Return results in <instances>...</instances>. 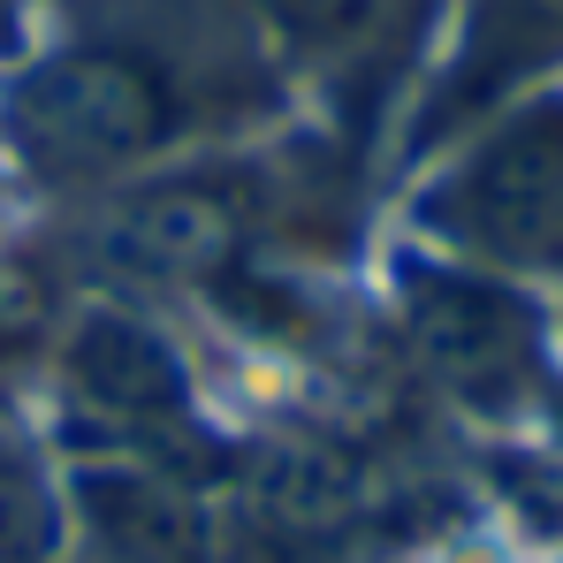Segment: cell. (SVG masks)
Returning a JSON list of instances; mask_svg holds the SVG:
<instances>
[{"label":"cell","mask_w":563,"mask_h":563,"mask_svg":"<svg viewBox=\"0 0 563 563\" xmlns=\"http://www.w3.org/2000/svg\"><path fill=\"white\" fill-rule=\"evenodd\" d=\"M563 62V0H465V23L450 38L442 77L427 85L411 145H434L450 130H465L472 114H487L495 99H510L526 77Z\"/></svg>","instance_id":"cell-5"},{"label":"cell","mask_w":563,"mask_h":563,"mask_svg":"<svg viewBox=\"0 0 563 563\" xmlns=\"http://www.w3.org/2000/svg\"><path fill=\"white\" fill-rule=\"evenodd\" d=\"M260 503L289 533H335L358 510V465L335 442H282L260 465Z\"/></svg>","instance_id":"cell-8"},{"label":"cell","mask_w":563,"mask_h":563,"mask_svg":"<svg viewBox=\"0 0 563 563\" xmlns=\"http://www.w3.org/2000/svg\"><path fill=\"white\" fill-rule=\"evenodd\" d=\"M62 380L122 427H168L190 411V380L176 351L130 312H85L62 343Z\"/></svg>","instance_id":"cell-7"},{"label":"cell","mask_w":563,"mask_h":563,"mask_svg":"<svg viewBox=\"0 0 563 563\" xmlns=\"http://www.w3.org/2000/svg\"><path fill=\"white\" fill-rule=\"evenodd\" d=\"M62 549V503L46 479L0 457V563H46Z\"/></svg>","instance_id":"cell-10"},{"label":"cell","mask_w":563,"mask_h":563,"mask_svg":"<svg viewBox=\"0 0 563 563\" xmlns=\"http://www.w3.org/2000/svg\"><path fill=\"white\" fill-rule=\"evenodd\" d=\"M404 328H411V351L427 358V374L479 411L518 404L533 380V358H541L533 305L510 297L503 282L457 275V267L404 275Z\"/></svg>","instance_id":"cell-3"},{"label":"cell","mask_w":563,"mask_h":563,"mask_svg":"<svg viewBox=\"0 0 563 563\" xmlns=\"http://www.w3.org/2000/svg\"><path fill=\"white\" fill-rule=\"evenodd\" d=\"M419 221L465 260L549 275L563 267V99L503 107L419 198Z\"/></svg>","instance_id":"cell-2"},{"label":"cell","mask_w":563,"mask_h":563,"mask_svg":"<svg viewBox=\"0 0 563 563\" xmlns=\"http://www.w3.org/2000/svg\"><path fill=\"white\" fill-rule=\"evenodd\" d=\"M69 510L107 563H206L213 526L206 503L161 465H85L69 472Z\"/></svg>","instance_id":"cell-6"},{"label":"cell","mask_w":563,"mask_h":563,"mask_svg":"<svg viewBox=\"0 0 563 563\" xmlns=\"http://www.w3.org/2000/svg\"><path fill=\"white\" fill-rule=\"evenodd\" d=\"M244 244V206L229 184H145L130 190L107 221H99V267L122 282H153V289H190L213 282Z\"/></svg>","instance_id":"cell-4"},{"label":"cell","mask_w":563,"mask_h":563,"mask_svg":"<svg viewBox=\"0 0 563 563\" xmlns=\"http://www.w3.org/2000/svg\"><path fill=\"white\" fill-rule=\"evenodd\" d=\"M184 122L190 107L168 62L130 38H69V46L38 54L0 99L8 153L46 184L130 176L145 161H161L184 137Z\"/></svg>","instance_id":"cell-1"},{"label":"cell","mask_w":563,"mask_h":563,"mask_svg":"<svg viewBox=\"0 0 563 563\" xmlns=\"http://www.w3.org/2000/svg\"><path fill=\"white\" fill-rule=\"evenodd\" d=\"M244 8L275 31L289 54L328 62V54H351V46L374 31L388 0H244Z\"/></svg>","instance_id":"cell-9"}]
</instances>
